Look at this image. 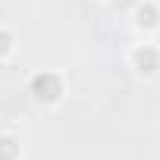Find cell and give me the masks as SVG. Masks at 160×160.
I'll return each instance as SVG.
<instances>
[{"label": "cell", "instance_id": "obj_3", "mask_svg": "<svg viewBox=\"0 0 160 160\" xmlns=\"http://www.w3.org/2000/svg\"><path fill=\"white\" fill-rule=\"evenodd\" d=\"M132 25L138 35H157L160 32V3L157 0H138L132 10Z\"/></svg>", "mask_w": 160, "mask_h": 160}, {"label": "cell", "instance_id": "obj_1", "mask_svg": "<svg viewBox=\"0 0 160 160\" xmlns=\"http://www.w3.org/2000/svg\"><path fill=\"white\" fill-rule=\"evenodd\" d=\"M28 94L41 107H60L66 101V75L57 69H38L28 78Z\"/></svg>", "mask_w": 160, "mask_h": 160}, {"label": "cell", "instance_id": "obj_2", "mask_svg": "<svg viewBox=\"0 0 160 160\" xmlns=\"http://www.w3.org/2000/svg\"><path fill=\"white\" fill-rule=\"evenodd\" d=\"M126 63H129V69L135 72V78L151 82V78L160 75V44H154V41H148V38L138 41V44H132L129 53H126Z\"/></svg>", "mask_w": 160, "mask_h": 160}, {"label": "cell", "instance_id": "obj_5", "mask_svg": "<svg viewBox=\"0 0 160 160\" xmlns=\"http://www.w3.org/2000/svg\"><path fill=\"white\" fill-rule=\"evenodd\" d=\"M16 44H19L16 32H13V28H7V25H0V63L10 60V57L16 53Z\"/></svg>", "mask_w": 160, "mask_h": 160}, {"label": "cell", "instance_id": "obj_6", "mask_svg": "<svg viewBox=\"0 0 160 160\" xmlns=\"http://www.w3.org/2000/svg\"><path fill=\"white\" fill-rule=\"evenodd\" d=\"M98 3H116V0H98Z\"/></svg>", "mask_w": 160, "mask_h": 160}, {"label": "cell", "instance_id": "obj_4", "mask_svg": "<svg viewBox=\"0 0 160 160\" xmlns=\"http://www.w3.org/2000/svg\"><path fill=\"white\" fill-rule=\"evenodd\" d=\"M22 157V138L13 129H0V160H19Z\"/></svg>", "mask_w": 160, "mask_h": 160}]
</instances>
